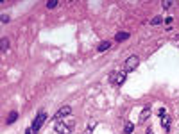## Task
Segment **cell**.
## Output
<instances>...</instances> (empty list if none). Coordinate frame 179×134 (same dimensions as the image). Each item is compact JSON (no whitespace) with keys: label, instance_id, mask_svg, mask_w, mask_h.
<instances>
[{"label":"cell","instance_id":"17","mask_svg":"<svg viewBox=\"0 0 179 134\" xmlns=\"http://www.w3.org/2000/svg\"><path fill=\"white\" fill-rule=\"evenodd\" d=\"M7 21H9V14H2V23H7Z\"/></svg>","mask_w":179,"mask_h":134},{"label":"cell","instance_id":"2","mask_svg":"<svg viewBox=\"0 0 179 134\" xmlns=\"http://www.w3.org/2000/svg\"><path fill=\"white\" fill-rule=\"evenodd\" d=\"M45 120H47V114L45 113H40L38 116H36L34 122H32V127H31L32 129V134H38V131L41 129V125L45 123Z\"/></svg>","mask_w":179,"mask_h":134},{"label":"cell","instance_id":"1","mask_svg":"<svg viewBox=\"0 0 179 134\" xmlns=\"http://www.w3.org/2000/svg\"><path fill=\"white\" fill-rule=\"evenodd\" d=\"M138 64H140V57H138V56L127 57V59H125V64H124V70H125V73L136 70V68H138Z\"/></svg>","mask_w":179,"mask_h":134},{"label":"cell","instance_id":"19","mask_svg":"<svg viewBox=\"0 0 179 134\" xmlns=\"http://www.w3.org/2000/svg\"><path fill=\"white\" fill-rule=\"evenodd\" d=\"M145 134H154V132H152V129L149 127V129H147V132H145Z\"/></svg>","mask_w":179,"mask_h":134},{"label":"cell","instance_id":"16","mask_svg":"<svg viewBox=\"0 0 179 134\" xmlns=\"http://www.w3.org/2000/svg\"><path fill=\"white\" fill-rule=\"evenodd\" d=\"M161 6H163V9H168V7L172 6V2H168V0H165V2L161 4Z\"/></svg>","mask_w":179,"mask_h":134},{"label":"cell","instance_id":"11","mask_svg":"<svg viewBox=\"0 0 179 134\" xmlns=\"http://www.w3.org/2000/svg\"><path fill=\"white\" fill-rule=\"evenodd\" d=\"M109 47H111V43H109V41H102L99 47H97V50H99V52H104V50H107Z\"/></svg>","mask_w":179,"mask_h":134},{"label":"cell","instance_id":"3","mask_svg":"<svg viewBox=\"0 0 179 134\" xmlns=\"http://www.w3.org/2000/svg\"><path fill=\"white\" fill-rule=\"evenodd\" d=\"M72 127H73V123H64V122H57L54 131L57 134H72Z\"/></svg>","mask_w":179,"mask_h":134},{"label":"cell","instance_id":"8","mask_svg":"<svg viewBox=\"0 0 179 134\" xmlns=\"http://www.w3.org/2000/svg\"><path fill=\"white\" fill-rule=\"evenodd\" d=\"M16 120H18V113H16V111H11V113H9V116H7V123L11 125V123H14Z\"/></svg>","mask_w":179,"mask_h":134},{"label":"cell","instance_id":"10","mask_svg":"<svg viewBox=\"0 0 179 134\" xmlns=\"http://www.w3.org/2000/svg\"><path fill=\"white\" fill-rule=\"evenodd\" d=\"M127 38H129V32H118L115 36V41H125Z\"/></svg>","mask_w":179,"mask_h":134},{"label":"cell","instance_id":"15","mask_svg":"<svg viewBox=\"0 0 179 134\" xmlns=\"http://www.w3.org/2000/svg\"><path fill=\"white\" fill-rule=\"evenodd\" d=\"M161 18H159V16H154V18H152V20H150V23H152V25H159V23H161Z\"/></svg>","mask_w":179,"mask_h":134},{"label":"cell","instance_id":"13","mask_svg":"<svg viewBox=\"0 0 179 134\" xmlns=\"http://www.w3.org/2000/svg\"><path fill=\"white\" fill-rule=\"evenodd\" d=\"M124 132H125V134L133 132V123H131V122H125V125H124Z\"/></svg>","mask_w":179,"mask_h":134},{"label":"cell","instance_id":"4","mask_svg":"<svg viewBox=\"0 0 179 134\" xmlns=\"http://www.w3.org/2000/svg\"><path fill=\"white\" fill-rule=\"evenodd\" d=\"M68 114H72V107L70 106H63L57 109V113L54 114V118H56L57 122H61L64 118V116H68Z\"/></svg>","mask_w":179,"mask_h":134},{"label":"cell","instance_id":"12","mask_svg":"<svg viewBox=\"0 0 179 134\" xmlns=\"http://www.w3.org/2000/svg\"><path fill=\"white\" fill-rule=\"evenodd\" d=\"M7 47H9V39H7V38H2V41H0V49H2V52H6Z\"/></svg>","mask_w":179,"mask_h":134},{"label":"cell","instance_id":"6","mask_svg":"<svg viewBox=\"0 0 179 134\" xmlns=\"http://www.w3.org/2000/svg\"><path fill=\"white\" fill-rule=\"evenodd\" d=\"M149 116H150V107L147 106V107H143V111L140 113V122H145Z\"/></svg>","mask_w":179,"mask_h":134},{"label":"cell","instance_id":"14","mask_svg":"<svg viewBox=\"0 0 179 134\" xmlns=\"http://www.w3.org/2000/svg\"><path fill=\"white\" fill-rule=\"evenodd\" d=\"M56 6H57V0H49L47 2V9H54Z\"/></svg>","mask_w":179,"mask_h":134},{"label":"cell","instance_id":"5","mask_svg":"<svg viewBox=\"0 0 179 134\" xmlns=\"http://www.w3.org/2000/svg\"><path fill=\"white\" fill-rule=\"evenodd\" d=\"M109 81L116 86H122L125 82V73H116V72H113V73L109 75Z\"/></svg>","mask_w":179,"mask_h":134},{"label":"cell","instance_id":"7","mask_svg":"<svg viewBox=\"0 0 179 134\" xmlns=\"http://www.w3.org/2000/svg\"><path fill=\"white\" fill-rule=\"evenodd\" d=\"M170 116H167V114H165L163 118H161V125H163V129L165 131H168V129H170Z\"/></svg>","mask_w":179,"mask_h":134},{"label":"cell","instance_id":"9","mask_svg":"<svg viewBox=\"0 0 179 134\" xmlns=\"http://www.w3.org/2000/svg\"><path fill=\"white\" fill-rule=\"evenodd\" d=\"M95 125H97V122H95V120H90V122H88V127H86V131H84V134H92L93 129H95Z\"/></svg>","mask_w":179,"mask_h":134},{"label":"cell","instance_id":"18","mask_svg":"<svg viewBox=\"0 0 179 134\" xmlns=\"http://www.w3.org/2000/svg\"><path fill=\"white\" fill-rule=\"evenodd\" d=\"M158 114H159V116H161V118H163L165 114H167V111H165L163 107H161V109H159V111H158Z\"/></svg>","mask_w":179,"mask_h":134}]
</instances>
